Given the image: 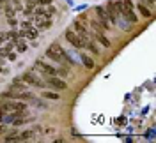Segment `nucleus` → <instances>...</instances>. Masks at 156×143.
<instances>
[{
    "label": "nucleus",
    "mask_w": 156,
    "mask_h": 143,
    "mask_svg": "<svg viewBox=\"0 0 156 143\" xmlns=\"http://www.w3.org/2000/svg\"><path fill=\"white\" fill-rule=\"evenodd\" d=\"M46 57L50 60H53V62H58V64H62L64 60H68V62H73L71 58H68V53L62 49L60 44H51V46L46 49Z\"/></svg>",
    "instance_id": "obj_1"
},
{
    "label": "nucleus",
    "mask_w": 156,
    "mask_h": 143,
    "mask_svg": "<svg viewBox=\"0 0 156 143\" xmlns=\"http://www.w3.org/2000/svg\"><path fill=\"white\" fill-rule=\"evenodd\" d=\"M66 39H68V43L73 48H76V49H82L83 48V39L80 37L75 30H71V29L66 30Z\"/></svg>",
    "instance_id": "obj_2"
},
{
    "label": "nucleus",
    "mask_w": 156,
    "mask_h": 143,
    "mask_svg": "<svg viewBox=\"0 0 156 143\" xmlns=\"http://www.w3.org/2000/svg\"><path fill=\"white\" fill-rule=\"evenodd\" d=\"M96 14H98V19H99L101 27L105 29V32H107V30H112V29H110V27H112V23H110V19H108V16H107L105 7H96Z\"/></svg>",
    "instance_id": "obj_3"
},
{
    "label": "nucleus",
    "mask_w": 156,
    "mask_h": 143,
    "mask_svg": "<svg viewBox=\"0 0 156 143\" xmlns=\"http://www.w3.org/2000/svg\"><path fill=\"white\" fill-rule=\"evenodd\" d=\"M36 67L39 69V73L44 74V76H55V74H57V69L51 67L50 64H46V62H43V60H37V62H36Z\"/></svg>",
    "instance_id": "obj_4"
},
{
    "label": "nucleus",
    "mask_w": 156,
    "mask_h": 143,
    "mask_svg": "<svg viewBox=\"0 0 156 143\" xmlns=\"http://www.w3.org/2000/svg\"><path fill=\"white\" fill-rule=\"evenodd\" d=\"M46 87L55 88V90H66V88H68V83H66L64 80H60V78L48 76V80H46Z\"/></svg>",
    "instance_id": "obj_5"
},
{
    "label": "nucleus",
    "mask_w": 156,
    "mask_h": 143,
    "mask_svg": "<svg viewBox=\"0 0 156 143\" xmlns=\"http://www.w3.org/2000/svg\"><path fill=\"white\" fill-rule=\"evenodd\" d=\"M73 27H75V32H76L78 36H80V37L83 39V43H85V41L89 39L87 25H85V23H82L80 19H75V21H73Z\"/></svg>",
    "instance_id": "obj_6"
},
{
    "label": "nucleus",
    "mask_w": 156,
    "mask_h": 143,
    "mask_svg": "<svg viewBox=\"0 0 156 143\" xmlns=\"http://www.w3.org/2000/svg\"><path fill=\"white\" fill-rule=\"evenodd\" d=\"M105 11H107V16H108V19H110V23L115 25L117 21H119V12H117V9H115V4H114V2H108Z\"/></svg>",
    "instance_id": "obj_7"
},
{
    "label": "nucleus",
    "mask_w": 156,
    "mask_h": 143,
    "mask_svg": "<svg viewBox=\"0 0 156 143\" xmlns=\"http://www.w3.org/2000/svg\"><path fill=\"white\" fill-rule=\"evenodd\" d=\"M23 81H27V83H30V85H34V87H39V88H44V87H46V83L41 81L34 73H25V74H23Z\"/></svg>",
    "instance_id": "obj_8"
},
{
    "label": "nucleus",
    "mask_w": 156,
    "mask_h": 143,
    "mask_svg": "<svg viewBox=\"0 0 156 143\" xmlns=\"http://www.w3.org/2000/svg\"><path fill=\"white\" fill-rule=\"evenodd\" d=\"M30 120H34V117H23V115H21V117H14V118H12V120H11V124H12V127H20V125H23V124H29Z\"/></svg>",
    "instance_id": "obj_9"
},
{
    "label": "nucleus",
    "mask_w": 156,
    "mask_h": 143,
    "mask_svg": "<svg viewBox=\"0 0 156 143\" xmlns=\"http://www.w3.org/2000/svg\"><path fill=\"white\" fill-rule=\"evenodd\" d=\"M94 37H96L98 43H101L105 48H110V44H112V43H110V39L105 37V34H103V32H96V34H94Z\"/></svg>",
    "instance_id": "obj_10"
},
{
    "label": "nucleus",
    "mask_w": 156,
    "mask_h": 143,
    "mask_svg": "<svg viewBox=\"0 0 156 143\" xmlns=\"http://www.w3.org/2000/svg\"><path fill=\"white\" fill-rule=\"evenodd\" d=\"M138 12H140V14H142L144 18H147V19H149V18H151V16H153V12L149 11V7H147V5H144L142 2L138 4Z\"/></svg>",
    "instance_id": "obj_11"
},
{
    "label": "nucleus",
    "mask_w": 156,
    "mask_h": 143,
    "mask_svg": "<svg viewBox=\"0 0 156 143\" xmlns=\"http://www.w3.org/2000/svg\"><path fill=\"white\" fill-rule=\"evenodd\" d=\"M23 32H25V36H27V37H30V39H36V37H37V30L34 29V27H30L29 23L25 25V30H23Z\"/></svg>",
    "instance_id": "obj_12"
},
{
    "label": "nucleus",
    "mask_w": 156,
    "mask_h": 143,
    "mask_svg": "<svg viewBox=\"0 0 156 143\" xmlns=\"http://www.w3.org/2000/svg\"><path fill=\"white\" fill-rule=\"evenodd\" d=\"M14 99H21V101H32V99H34V95L29 94V92H23V90H20V92H16Z\"/></svg>",
    "instance_id": "obj_13"
},
{
    "label": "nucleus",
    "mask_w": 156,
    "mask_h": 143,
    "mask_svg": "<svg viewBox=\"0 0 156 143\" xmlns=\"http://www.w3.org/2000/svg\"><path fill=\"white\" fill-rule=\"evenodd\" d=\"M80 57H82V62H83V66L87 67V69H92V67H94V60H92V58L89 57V55H85V53H82Z\"/></svg>",
    "instance_id": "obj_14"
},
{
    "label": "nucleus",
    "mask_w": 156,
    "mask_h": 143,
    "mask_svg": "<svg viewBox=\"0 0 156 143\" xmlns=\"http://www.w3.org/2000/svg\"><path fill=\"white\" fill-rule=\"evenodd\" d=\"M0 110L5 111V113H7V111H14V101H5V103H2V104H0Z\"/></svg>",
    "instance_id": "obj_15"
},
{
    "label": "nucleus",
    "mask_w": 156,
    "mask_h": 143,
    "mask_svg": "<svg viewBox=\"0 0 156 143\" xmlns=\"http://www.w3.org/2000/svg\"><path fill=\"white\" fill-rule=\"evenodd\" d=\"M43 99H50V101H58L60 97H58V94H55V92H43Z\"/></svg>",
    "instance_id": "obj_16"
},
{
    "label": "nucleus",
    "mask_w": 156,
    "mask_h": 143,
    "mask_svg": "<svg viewBox=\"0 0 156 143\" xmlns=\"http://www.w3.org/2000/svg\"><path fill=\"white\" fill-rule=\"evenodd\" d=\"M14 140H16V141H21V140H20V134L16 133V131L11 133V134H7V136L4 138V141H14Z\"/></svg>",
    "instance_id": "obj_17"
},
{
    "label": "nucleus",
    "mask_w": 156,
    "mask_h": 143,
    "mask_svg": "<svg viewBox=\"0 0 156 143\" xmlns=\"http://www.w3.org/2000/svg\"><path fill=\"white\" fill-rule=\"evenodd\" d=\"M16 49H18L20 53H21V51H25V49H27V43H25L23 39H20V41H16Z\"/></svg>",
    "instance_id": "obj_18"
},
{
    "label": "nucleus",
    "mask_w": 156,
    "mask_h": 143,
    "mask_svg": "<svg viewBox=\"0 0 156 143\" xmlns=\"http://www.w3.org/2000/svg\"><path fill=\"white\" fill-rule=\"evenodd\" d=\"M12 90H25V85H23V81H20V80H14V81H12Z\"/></svg>",
    "instance_id": "obj_19"
},
{
    "label": "nucleus",
    "mask_w": 156,
    "mask_h": 143,
    "mask_svg": "<svg viewBox=\"0 0 156 143\" xmlns=\"http://www.w3.org/2000/svg\"><path fill=\"white\" fill-rule=\"evenodd\" d=\"M51 27V19H46V21H41L39 23V30H48Z\"/></svg>",
    "instance_id": "obj_20"
},
{
    "label": "nucleus",
    "mask_w": 156,
    "mask_h": 143,
    "mask_svg": "<svg viewBox=\"0 0 156 143\" xmlns=\"http://www.w3.org/2000/svg\"><path fill=\"white\" fill-rule=\"evenodd\" d=\"M83 46H87L89 49H90V51H92V53H98V48L94 46V43H90V39H87V41H85V43H83Z\"/></svg>",
    "instance_id": "obj_21"
},
{
    "label": "nucleus",
    "mask_w": 156,
    "mask_h": 143,
    "mask_svg": "<svg viewBox=\"0 0 156 143\" xmlns=\"http://www.w3.org/2000/svg\"><path fill=\"white\" fill-rule=\"evenodd\" d=\"M34 136V131H25V133L20 134V140H30Z\"/></svg>",
    "instance_id": "obj_22"
},
{
    "label": "nucleus",
    "mask_w": 156,
    "mask_h": 143,
    "mask_svg": "<svg viewBox=\"0 0 156 143\" xmlns=\"http://www.w3.org/2000/svg\"><path fill=\"white\" fill-rule=\"evenodd\" d=\"M92 27H94L96 32H105V29L101 27V23H99V21H92Z\"/></svg>",
    "instance_id": "obj_23"
},
{
    "label": "nucleus",
    "mask_w": 156,
    "mask_h": 143,
    "mask_svg": "<svg viewBox=\"0 0 156 143\" xmlns=\"http://www.w3.org/2000/svg\"><path fill=\"white\" fill-rule=\"evenodd\" d=\"M57 74H60L62 78H66L69 73H68V69H66V67H62V69H57Z\"/></svg>",
    "instance_id": "obj_24"
},
{
    "label": "nucleus",
    "mask_w": 156,
    "mask_h": 143,
    "mask_svg": "<svg viewBox=\"0 0 156 143\" xmlns=\"http://www.w3.org/2000/svg\"><path fill=\"white\" fill-rule=\"evenodd\" d=\"M78 19H80L82 23H85V25L89 23V18H87V14H80V18H78Z\"/></svg>",
    "instance_id": "obj_25"
},
{
    "label": "nucleus",
    "mask_w": 156,
    "mask_h": 143,
    "mask_svg": "<svg viewBox=\"0 0 156 143\" xmlns=\"http://www.w3.org/2000/svg\"><path fill=\"white\" fill-rule=\"evenodd\" d=\"M142 4H147V5L153 7V5H154V0H142Z\"/></svg>",
    "instance_id": "obj_26"
},
{
    "label": "nucleus",
    "mask_w": 156,
    "mask_h": 143,
    "mask_svg": "<svg viewBox=\"0 0 156 143\" xmlns=\"http://www.w3.org/2000/svg\"><path fill=\"white\" fill-rule=\"evenodd\" d=\"M7 133V127H4V125H0V134H5Z\"/></svg>",
    "instance_id": "obj_27"
},
{
    "label": "nucleus",
    "mask_w": 156,
    "mask_h": 143,
    "mask_svg": "<svg viewBox=\"0 0 156 143\" xmlns=\"http://www.w3.org/2000/svg\"><path fill=\"white\" fill-rule=\"evenodd\" d=\"M39 4H51V0H37Z\"/></svg>",
    "instance_id": "obj_28"
},
{
    "label": "nucleus",
    "mask_w": 156,
    "mask_h": 143,
    "mask_svg": "<svg viewBox=\"0 0 156 143\" xmlns=\"http://www.w3.org/2000/svg\"><path fill=\"white\" fill-rule=\"evenodd\" d=\"M4 117H5V111H2V110H0V122L4 120Z\"/></svg>",
    "instance_id": "obj_29"
},
{
    "label": "nucleus",
    "mask_w": 156,
    "mask_h": 143,
    "mask_svg": "<svg viewBox=\"0 0 156 143\" xmlns=\"http://www.w3.org/2000/svg\"><path fill=\"white\" fill-rule=\"evenodd\" d=\"M27 2H32V0H27Z\"/></svg>",
    "instance_id": "obj_30"
}]
</instances>
